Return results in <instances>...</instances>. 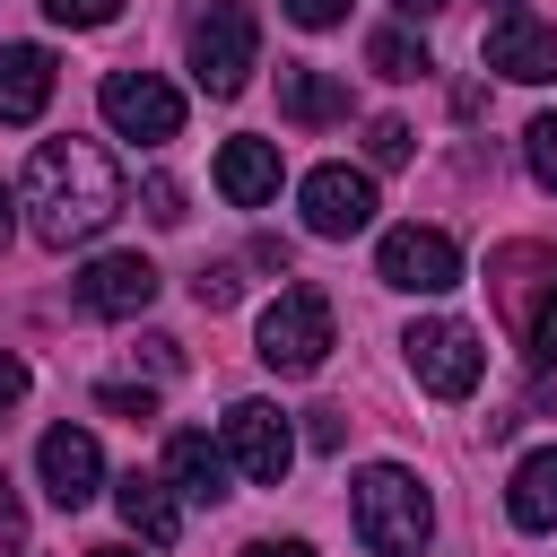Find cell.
I'll list each match as a JSON object with an SVG mask.
<instances>
[{"label": "cell", "instance_id": "cell-1", "mask_svg": "<svg viewBox=\"0 0 557 557\" xmlns=\"http://www.w3.org/2000/svg\"><path fill=\"white\" fill-rule=\"evenodd\" d=\"M26 209H35V235L44 244H87L122 218V165L96 148V139H44L26 157Z\"/></svg>", "mask_w": 557, "mask_h": 557}, {"label": "cell", "instance_id": "cell-2", "mask_svg": "<svg viewBox=\"0 0 557 557\" xmlns=\"http://www.w3.org/2000/svg\"><path fill=\"white\" fill-rule=\"evenodd\" d=\"M348 513H357V540H366L374 557H418V548H426V531H435V513H426V487H418L400 461H374V470H357V487H348Z\"/></svg>", "mask_w": 557, "mask_h": 557}, {"label": "cell", "instance_id": "cell-3", "mask_svg": "<svg viewBox=\"0 0 557 557\" xmlns=\"http://www.w3.org/2000/svg\"><path fill=\"white\" fill-rule=\"evenodd\" d=\"M496 305L513 322V348L531 366H557V252L548 244H505L496 252Z\"/></svg>", "mask_w": 557, "mask_h": 557}, {"label": "cell", "instance_id": "cell-4", "mask_svg": "<svg viewBox=\"0 0 557 557\" xmlns=\"http://www.w3.org/2000/svg\"><path fill=\"white\" fill-rule=\"evenodd\" d=\"M252 61H261L252 9H244V0H209V9L191 17V78H200L209 96H244Z\"/></svg>", "mask_w": 557, "mask_h": 557}, {"label": "cell", "instance_id": "cell-5", "mask_svg": "<svg viewBox=\"0 0 557 557\" xmlns=\"http://www.w3.org/2000/svg\"><path fill=\"white\" fill-rule=\"evenodd\" d=\"M331 357V296L322 287H278L261 305V366L270 374H313Z\"/></svg>", "mask_w": 557, "mask_h": 557}, {"label": "cell", "instance_id": "cell-6", "mask_svg": "<svg viewBox=\"0 0 557 557\" xmlns=\"http://www.w3.org/2000/svg\"><path fill=\"white\" fill-rule=\"evenodd\" d=\"M409 374L435 392V400H470L479 392V374H487V348H479V331L470 322H453V313H426V322H409Z\"/></svg>", "mask_w": 557, "mask_h": 557}, {"label": "cell", "instance_id": "cell-7", "mask_svg": "<svg viewBox=\"0 0 557 557\" xmlns=\"http://www.w3.org/2000/svg\"><path fill=\"white\" fill-rule=\"evenodd\" d=\"M374 278L400 296H444V287H461V244L444 226H392L374 244Z\"/></svg>", "mask_w": 557, "mask_h": 557}, {"label": "cell", "instance_id": "cell-8", "mask_svg": "<svg viewBox=\"0 0 557 557\" xmlns=\"http://www.w3.org/2000/svg\"><path fill=\"white\" fill-rule=\"evenodd\" d=\"M96 104H104V122H113L122 139H139V148H165V139L183 131V96H174L157 70H113V78L96 87Z\"/></svg>", "mask_w": 557, "mask_h": 557}, {"label": "cell", "instance_id": "cell-9", "mask_svg": "<svg viewBox=\"0 0 557 557\" xmlns=\"http://www.w3.org/2000/svg\"><path fill=\"white\" fill-rule=\"evenodd\" d=\"M226 461H235L252 487H278V479H287V461H296L287 418H278L270 400H235V409H226Z\"/></svg>", "mask_w": 557, "mask_h": 557}, {"label": "cell", "instance_id": "cell-10", "mask_svg": "<svg viewBox=\"0 0 557 557\" xmlns=\"http://www.w3.org/2000/svg\"><path fill=\"white\" fill-rule=\"evenodd\" d=\"M479 61L522 78V87H548L557 78V26H540L531 9H496V26L479 35Z\"/></svg>", "mask_w": 557, "mask_h": 557}, {"label": "cell", "instance_id": "cell-11", "mask_svg": "<svg viewBox=\"0 0 557 557\" xmlns=\"http://www.w3.org/2000/svg\"><path fill=\"white\" fill-rule=\"evenodd\" d=\"M78 313H104V322H131V313H148L157 305V261H139V252H104V261H87L78 270Z\"/></svg>", "mask_w": 557, "mask_h": 557}, {"label": "cell", "instance_id": "cell-12", "mask_svg": "<svg viewBox=\"0 0 557 557\" xmlns=\"http://www.w3.org/2000/svg\"><path fill=\"white\" fill-rule=\"evenodd\" d=\"M35 470H44V496H52L61 513H78V505L104 487V453H96L87 426H52V435L35 444Z\"/></svg>", "mask_w": 557, "mask_h": 557}, {"label": "cell", "instance_id": "cell-13", "mask_svg": "<svg viewBox=\"0 0 557 557\" xmlns=\"http://www.w3.org/2000/svg\"><path fill=\"white\" fill-rule=\"evenodd\" d=\"M296 200H305V226H313V235H357V226H374V183H366L357 165H313Z\"/></svg>", "mask_w": 557, "mask_h": 557}, {"label": "cell", "instance_id": "cell-14", "mask_svg": "<svg viewBox=\"0 0 557 557\" xmlns=\"http://www.w3.org/2000/svg\"><path fill=\"white\" fill-rule=\"evenodd\" d=\"M226 444H209L200 426H174L165 435V479H174V496L183 505H226Z\"/></svg>", "mask_w": 557, "mask_h": 557}, {"label": "cell", "instance_id": "cell-15", "mask_svg": "<svg viewBox=\"0 0 557 557\" xmlns=\"http://www.w3.org/2000/svg\"><path fill=\"white\" fill-rule=\"evenodd\" d=\"M113 505H122V522H131L148 548H174V540H183L174 479H157V470H122V479H113Z\"/></svg>", "mask_w": 557, "mask_h": 557}, {"label": "cell", "instance_id": "cell-16", "mask_svg": "<svg viewBox=\"0 0 557 557\" xmlns=\"http://www.w3.org/2000/svg\"><path fill=\"white\" fill-rule=\"evenodd\" d=\"M52 104V52L44 44H0V122H35Z\"/></svg>", "mask_w": 557, "mask_h": 557}, {"label": "cell", "instance_id": "cell-17", "mask_svg": "<svg viewBox=\"0 0 557 557\" xmlns=\"http://www.w3.org/2000/svg\"><path fill=\"white\" fill-rule=\"evenodd\" d=\"M218 191H226L235 209L278 200V148H270V139H226V148H218Z\"/></svg>", "mask_w": 557, "mask_h": 557}, {"label": "cell", "instance_id": "cell-18", "mask_svg": "<svg viewBox=\"0 0 557 557\" xmlns=\"http://www.w3.org/2000/svg\"><path fill=\"white\" fill-rule=\"evenodd\" d=\"M505 513H513L522 531H557V444H540V453L513 461V479H505Z\"/></svg>", "mask_w": 557, "mask_h": 557}, {"label": "cell", "instance_id": "cell-19", "mask_svg": "<svg viewBox=\"0 0 557 557\" xmlns=\"http://www.w3.org/2000/svg\"><path fill=\"white\" fill-rule=\"evenodd\" d=\"M278 113H287V122H339V113H348V87H339L331 70L287 61V70H278Z\"/></svg>", "mask_w": 557, "mask_h": 557}, {"label": "cell", "instance_id": "cell-20", "mask_svg": "<svg viewBox=\"0 0 557 557\" xmlns=\"http://www.w3.org/2000/svg\"><path fill=\"white\" fill-rule=\"evenodd\" d=\"M366 61H374L383 78H426V70H435V61H426V44H418V35H400V26L366 35Z\"/></svg>", "mask_w": 557, "mask_h": 557}, {"label": "cell", "instance_id": "cell-21", "mask_svg": "<svg viewBox=\"0 0 557 557\" xmlns=\"http://www.w3.org/2000/svg\"><path fill=\"white\" fill-rule=\"evenodd\" d=\"M366 157H374V165H409V157H418V131H409L400 113H383V122H366Z\"/></svg>", "mask_w": 557, "mask_h": 557}, {"label": "cell", "instance_id": "cell-22", "mask_svg": "<svg viewBox=\"0 0 557 557\" xmlns=\"http://www.w3.org/2000/svg\"><path fill=\"white\" fill-rule=\"evenodd\" d=\"M522 157H531L540 191H557V113H531V131H522Z\"/></svg>", "mask_w": 557, "mask_h": 557}, {"label": "cell", "instance_id": "cell-23", "mask_svg": "<svg viewBox=\"0 0 557 557\" xmlns=\"http://www.w3.org/2000/svg\"><path fill=\"white\" fill-rule=\"evenodd\" d=\"M113 9H122V0H44L52 26H113Z\"/></svg>", "mask_w": 557, "mask_h": 557}, {"label": "cell", "instance_id": "cell-24", "mask_svg": "<svg viewBox=\"0 0 557 557\" xmlns=\"http://www.w3.org/2000/svg\"><path fill=\"white\" fill-rule=\"evenodd\" d=\"M0 557H26V505L9 487V470H0Z\"/></svg>", "mask_w": 557, "mask_h": 557}, {"label": "cell", "instance_id": "cell-25", "mask_svg": "<svg viewBox=\"0 0 557 557\" xmlns=\"http://www.w3.org/2000/svg\"><path fill=\"white\" fill-rule=\"evenodd\" d=\"M96 400H104V409H122V418H148V409H157V392H148V383H104Z\"/></svg>", "mask_w": 557, "mask_h": 557}, {"label": "cell", "instance_id": "cell-26", "mask_svg": "<svg viewBox=\"0 0 557 557\" xmlns=\"http://www.w3.org/2000/svg\"><path fill=\"white\" fill-rule=\"evenodd\" d=\"M148 218H157V226H183V183L157 174V183H148Z\"/></svg>", "mask_w": 557, "mask_h": 557}, {"label": "cell", "instance_id": "cell-27", "mask_svg": "<svg viewBox=\"0 0 557 557\" xmlns=\"http://www.w3.org/2000/svg\"><path fill=\"white\" fill-rule=\"evenodd\" d=\"M191 296H200L209 313H218V305H235V270H226V261H218V270H200V278H191Z\"/></svg>", "mask_w": 557, "mask_h": 557}, {"label": "cell", "instance_id": "cell-28", "mask_svg": "<svg viewBox=\"0 0 557 557\" xmlns=\"http://www.w3.org/2000/svg\"><path fill=\"white\" fill-rule=\"evenodd\" d=\"M278 9H287L296 26H339V17H348V0H278Z\"/></svg>", "mask_w": 557, "mask_h": 557}, {"label": "cell", "instance_id": "cell-29", "mask_svg": "<svg viewBox=\"0 0 557 557\" xmlns=\"http://www.w3.org/2000/svg\"><path fill=\"white\" fill-rule=\"evenodd\" d=\"M17 400H26V357H9V348H0V418H9Z\"/></svg>", "mask_w": 557, "mask_h": 557}, {"label": "cell", "instance_id": "cell-30", "mask_svg": "<svg viewBox=\"0 0 557 557\" xmlns=\"http://www.w3.org/2000/svg\"><path fill=\"white\" fill-rule=\"evenodd\" d=\"M244 557H313V548H305V540H252Z\"/></svg>", "mask_w": 557, "mask_h": 557}, {"label": "cell", "instance_id": "cell-31", "mask_svg": "<svg viewBox=\"0 0 557 557\" xmlns=\"http://www.w3.org/2000/svg\"><path fill=\"white\" fill-rule=\"evenodd\" d=\"M9 235H17V191L0 183V252H9Z\"/></svg>", "mask_w": 557, "mask_h": 557}, {"label": "cell", "instance_id": "cell-32", "mask_svg": "<svg viewBox=\"0 0 557 557\" xmlns=\"http://www.w3.org/2000/svg\"><path fill=\"white\" fill-rule=\"evenodd\" d=\"M392 9H409V17H444L453 0H392Z\"/></svg>", "mask_w": 557, "mask_h": 557}, {"label": "cell", "instance_id": "cell-33", "mask_svg": "<svg viewBox=\"0 0 557 557\" xmlns=\"http://www.w3.org/2000/svg\"><path fill=\"white\" fill-rule=\"evenodd\" d=\"M87 557H139V548H87Z\"/></svg>", "mask_w": 557, "mask_h": 557}, {"label": "cell", "instance_id": "cell-34", "mask_svg": "<svg viewBox=\"0 0 557 557\" xmlns=\"http://www.w3.org/2000/svg\"><path fill=\"white\" fill-rule=\"evenodd\" d=\"M505 9H513V0H505Z\"/></svg>", "mask_w": 557, "mask_h": 557}]
</instances>
